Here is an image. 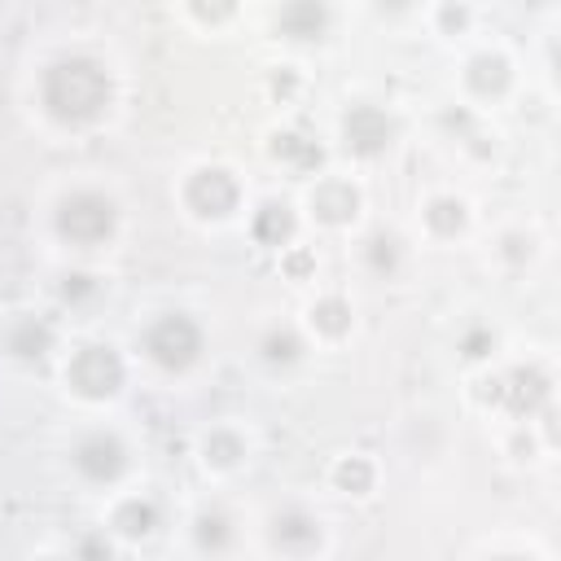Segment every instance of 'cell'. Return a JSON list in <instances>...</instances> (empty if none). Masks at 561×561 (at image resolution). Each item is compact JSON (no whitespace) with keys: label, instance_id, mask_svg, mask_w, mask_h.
<instances>
[{"label":"cell","instance_id":"cell-28","mask_svg":"<svg viewBox=\"0 0 561 561\" xmlns=\"http://www.w3.org/2000/svg\"><path fill=\"white\" fill-rule=\"evenodd\" d=\"M44 561H61V557H44Z\"/></svg>","mask_w":561,"mask_h":561},{"label":"cell","instance_id":"cell-27","mask_svg":"<svg viewBox=\"0 0 561 561\" xmlns=\"http://www.w3.org/2000/svg\"><path fill=\"white\" fill-rule=\"evenodd\" d=\"M495 561H526V557H495Z\"/></svg>","mask_w":561,"mask_h":561},{"label":"cell","instance_id":"cell-4","mask_svg":"<svg viewBox=\"0 0 561 561\" xmlns=\"http://www.w3.org/2000/svg\"><path fill=\"white\" fill-rule=\"evenodd\" d=\"M66 381L83 399H110L123 386V359L114 355V346H79L66 364Z\"/></svg>","mask_w":561,"mask_h":561},{"label":"cell","instance_id":"cell-6","mask_svg":"<svg viewBox=\"0 0 561 561\" xmlns=\"http://www.w3.org/2000/svg\"><path fill=\"white\" fill-rule=\"evenodd\" d=\"M390 136H394V123H390V114L377 110V105H351L346 118H342V140H346V149L359 153V158L381 153V149L390 145Z\"/></svg>","mask_w":561,"mask_h":561},{"label":"cell","instance_id":"cell-7","mask_svg":"<svg viewBox=\"0 0 561 561\" xmlns=\"http://www.w3.org/2000/svg\"><path fill=\"white\" fill-rule=\"evenodd\" d=\"M188 206L197 210V215H210V219H224L232 206H237V180L228 175V171H219V167H210V171H197L193 180H188Z\"/></svg>","mask_w":561,"mask_h":561},{"label":"cell","instance_id":"cell-13","mask_svg":"<svg viewBox=\"0 0 561 561\" xmlns=\"http://www.w3.org/2000/svg\"><path fill=\"white\" fill-rule=\"evenodd\" d=\"M193 543L206 552V557H219L232 548V517L224 508H202L193 517Z\"/></svg>","mask_w":561,"mask_h":561},{"label":"cell","instance_id":"cell-12","mask_svg":"<svg viewBox=\"0 0 561 561\" xmlns=\"http://www.w3.org/2000/svg\"><path fill=\"white\" fill-rule=\"evenodd\" d=\"M359 206V193L346 184V180H324L316 193H311V210L324 219V224H346Z\"/></svg>","mask_w":561,"mask_h":561},{"label":"cell","instance_id":"cell-25","mask_svg":"<svg viewBox=\"0 0 561 561\" xmlns=\"http://www.w3.org/2000/svg\"><path fill=\"white\" fill-rule=\"evenodd\" d=\"M491 346H495L491 329H469V333L460 337V355H465V359H482Z\"/></svg>","mask_w":561,"mask_h":561},{"label":"cell","instance_id":"cell-21","mask_svg":"<svg viewBox=\"0 0 561 561\" xmlns=\"http://www.w3.org/2000/svg\"><path fill=\"white\" fill-rule=\"evenodd\" d=\"M333 478H337V486H342V491H355V495H364V491L373 486V465H368L364 456H346V460H337Z\"/></svg>","mask_w":561,"mask_h":561},{"label":"cell","instance_id":"cell-10","mask_svg":"<svg viewBox=\"0 0 561 561\" xmlns=\"http://www.w3.org/2000/svg\"><path fill=\"white\" fill-rule=\"evenodd\" d=\"M4 346H9L13 359H44L53 351V324L44 316H22L4 333Z\"/></svg>","mask_w":561,"mask_h":561},{"label":"cell","instance_id":"cell-23","mask_svg":"<svg viewBox=\"0 0 561 561\" xmlns=\"http://www.w3.org/2000/svg\"><path fill=\"white\" fill-rule=\"evenodd\" d=\"M311 324H320L324 333H346L351 329V307L342 302V298H324V302H316L311 307Z\"/></svg>","mask_w":561,"mask_h":561},{"label":"cell","instance_id":"cell-15","mask_svg":"<svg viewBox=\"0 0 561 561\" xmlns=\"http://www.w3.org/2000/svg\"><path fill=\"white\" fill-rule=\"evenodd\" d=\"M276 26H280L289 39H316V35H324V26H329V9H320V4H289V9H280Z\"/></svg>","mask_w":561,"mask_h":561},{"label":"cell","instance_id":"cell-16","mask_svg":"<svg viewBox=\"0 0 561 561\" xmlns=\"http://www.w3.org/2000/svg\"><path fill=\"white\" fill-rule=\"evenodd\" d=\"M289 232H294V215H289L285 202H267V206H259V215H254V237H259L263 245H285Z\"/></svg>","mask_w":561,"mask_h":561},{"label":"cell","instance_id":"cell-26","mask_svg":"<svg viewBox=\"0 0 561 561\" xmlns=\"http://www.w3.org/2000/svg\"><path fill=\"white\" fill-rule=\"evenodd\" d=\"M75 561H110V543H105V535H83Z\"/></svg>","mask_w":561,"mask_h":561},{"label":"cell","instance_id":"cell-11","mask_svg":"<svg viewBox=\"0 0 561 561\" xmlns=\"http://www.w3.org/2000/svg\"><path fill=\"white\" fill-rule=\"evenodd\" d=\"M158 522H162V508H158L153 495H131V500H123V504L114 508V530L127 535V539H145V535H153Z\"/></svg>","mask_w":561,"mask_h":561},{"label":"cell","instance_id":"cell-17","mask_svg":"<svg viewBox=\"0 0 561 561\" xmlns=\"http://www.w3.org/2000/svg\"><path fill=\"white\" fill-rule=\"evenodd\" d=\"M272 149H276V158H285V162H289V167H298V171L320 167V145H316V140H307V136H298V131H280Z\"/></svg>","mask_w":561,"mask_h":561},{"label":"cell","instance_id":"cell-9","mask_svg":"<svg viewBox=\"0 0 561 561\" xmlns=\"http://www.w3.org/2000/svg\"><path fill=\"white\" fill-rule=\"evenodd\" d=\"M272 543L280 552H289V557H307V552L320 548V522L307 508L289 504V508L272 513Z\"/></svg>","mask_w":561,"mask_h":561},{"label":"cell","instance_id":"cell-1","mask_svg":"<svg viewBox=\"0 0 561 561\" xmlns=\"http://www.w3.org/2000/svg\"><path fill=\"white\" fill-rule=\"evenodd\" d=\"M39 96H44V110L53 118H61V123H88L110 101V75L92 57H61V61H53L44 70Z\"/></svg>","mask_w":561,"mask_h":561},{"label":"cell","instance_id":"cell-18","mask_svg":"<svg viewBox=\"0 0 561 561\" xmlns=\"http://www.w3.org/2000/svg\"><path fill=\"white\" fill-rule=\"evenodd\" d=\"M202 451H206V465H215V469H232V465L245 456V443H241L232 430H215V434H206Z\"/></svg>","mask_w":561,"mask_h":561},{"label":"cell","instance_id":"cell-2","mask_svg":"<svg viewBox=\"0 0 561 561\" xmlns=\"http://www.w3.org/2000/svg\"><path fill=\"white\" fill-rule=\"evenodd\" d=\"M145 355L167 368V373H184L197 364L202 355V324L184 311H171V316H158L149 329H145Z\"/></svg>","mask_w":561,"mask_h":561},{"label":"cell","instance_id":"cell-24","mask_svg":"<svg viewBox=\"0 0 561 561\" xmlns=\"http://www.w3.org/2000/svg\"><path fill=\"white\" fill-rule=\"evenodd\" d=\"M96 289H101V280H96V276H88V272H66V276H61V285H57L61 302H70V307L88 302Z\"/></svg>","mask_w":561,"mask_h":561},{"label":"cell","instance_id":"cell-3","mask_svg":"<svg viewBox=\"0 0 561 561\" xmlns=\"http://www.w3.org/2000/svg\"><path fill=\"white\" fill-rule=\"evenodd\" d=\"M57 232L75 245H96L114 232V202L101 193H70L57 206Z\"/></svg>","mask_w":561,"mask_h":561},{"label":"cell","instance_id":"cell-14","mask_svg":"<svg viewBox=\"0 0 561 561\" xmlns=\"http://www.w3.org/2000/svg\"><path fill=\"white\" fill-rule=\"evenodd\" d=\"M465 83L478 92V96H500L508 88V61L500 53H478L465 70Z\"/></svg>","mask_w":561,"mask_h":561},{"label":"cell","instance_id":"cell-5","mask_svg":"<svg viewBox=\"0 0 561 561\" xmlns=\"http://www.w3.org/2000/svg\"><path fill=\"white\" fill-rule=\"evenodd\" d=\"M70 465L83 482H118L127 469V443L110 430H92L70 447Z\"/></svg>","mask_w":561,"mask_h":561},{"label":"cell","instance_id":"cell-8","mask_svg":"<svg viewBox=\"0 0 561 561\" xmlns=\"http://www.w3.org/2000/svg\"><path fill=\"white\" fill-rule=\"evenodd\" d=\"M495 403H504L513 416H530L539 403H548V377L539 368H513L495 381Z\"/></svg>","mask_w":561,"mask_h":561},{"label":"cell","instance_id":"cell-22","mask_svg":"<svg viewBox=\"0 0 561 561\" xmlns=\"http://www.w3.org/2000/svg\"><path fill=\"white\" fill-rule=\"evenodd\" d=\"M364 254H368V267L373 272H394L399 267V237L394 232H373Z\"/></svg>","mask_w":561,"mask_h":561},{"label":"cell","instance_id":"cell-19","mask_svg":"<svg viewBox=\"0 0 561 561\" xmlns=\"http://www.w3.org/2000/svg\"><path fill=\"white\" fill-rule=\"evenodd\" d=\"M259 351H263L267 364H294V359L302 355V337H298L294 329H272V333L259 342Z\"/></svg>","mask_w":561,"mask_h":561},{"label":"cell","instance_id":"cell-20","mask_svg":"<svg viewBox=\"0 0 561 561\" xmlns=\"http://www.w3.org/2000/svg\"><path fill=\"white\" fill-rule=\"evenodd\" d=\"M425 219H430L434 232L451 237L456 228H465V202H460V197H434L430 210H425Z\"/></svg>","mask_w":561,"mask_h":561}]
</instances>
